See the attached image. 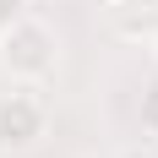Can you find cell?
Instances as JSON below:
<instances>
[{
    "label": "cell",
    "instance_id": "6da1fadb",
    "mask_svg": "<svg viewBox=\"0 0 158 158\" xmlns=\"http://www.w3.org/2000/svg\"><path fill=\"white\" fill-rule=\"evenodd\" d=\"M55 65H60V38H55V27H49L44 16H11L6 27H0V71L11 82H38L55 77Z\"/></svg>",
    "mask_w": 158,
    "mask_h": 158
},
{
    "label": "cell",
    "instance_id": "3957f363",
    "mask_svg": "<svg viewBox=\"0 0 158 158\" xmlns=\"http://www.w3.org/2000/svg\"><path fill=\"white\" fill-rule=\"evenodd\" d=\"M22 11H27V0H0V27H6L11 16H22Z\"/></svg>",
    "mask_w": 158,
    "mask_h": 158
},
{
    "label": "cell",
    "instance_id": "7a4b0ae2",
    "mask_svg": "<svg viewBox=\"0 0 158 158\" xmlns=\"http://www.w3.org/2000/svg\"><path fill=\"white\" fill-rule=\"evenodd\" d=\"M49 126V104L33 82H11L0 93V147H33Z\"/></svg>",
    "mask_w": 158,
    "mask_h": 158
}]
</instances>
